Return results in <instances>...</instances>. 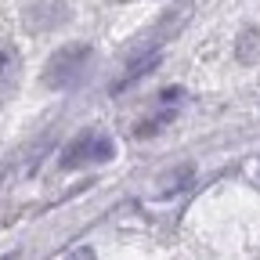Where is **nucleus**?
<instances>
[{
    "label": "nucleus",
    "mask_w": 260,
    "mask_h": 260,
    "mask_svg": "<svg viewBox=\"0 0 260 260\" xmlns=\"http://www.w3.org/2000/svg\"><path fill=\"white\" fill-rule=\"evenodd\" d=\"M94 69V47L90 44H69V47H58L47 65H44V83L51 90H73L80 87Z\"/></svg>",
    "instance_id": "1"
},
{
    "label": "nucleus",
    "mask_w": 260,
    "mask_h": 260,
    "mask_svg": "<svg viewBox=\"0 0 260 260\" xmlns=\"http://www.w3.org/2000/svg\"><path fill=\"white\" fill-rule=\"evenodd\" d=\"M116 159V141L105 130H83L76 134L61 152V167L65 170H80V167H102V162Z\"/></svg>",
    "instance_id": "2"
},
{
    "label": "nucleus",
    "mask_w": 260,
    "mask_h": 260,
    "mask_svg": "<svg viewBox=\"0 0 260 260\" xmlns=\"http://www.w3.org/2000/svg\"><path fill=\"white\" fill-rule=\"evenodd\" d=\"M65 18H69V4L65 0H29V8H25V25L32 32L58 29Z\"/></svg>",
    "instance_id": "3"
},
{
    "label": "nucleus",
    "mask_w": 260,
    "mask_h": 260,
    "mask_svg": "<svg viewBox=\"0 0 260 260\" xmlns=\"http://www.w3.org/2000/svg\"><path fill=\"white\" fill-rule=\"evenodd\" d=\"M18 83H22V54L11 40H0V102H8L18 90Z\"/></svg>",
    "instance_id": "4"
}]
</instances>
